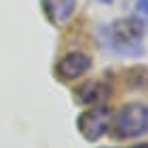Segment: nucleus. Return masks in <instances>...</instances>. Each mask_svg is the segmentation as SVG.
I'll return each instance as SVG.
<instances>
[{
	"label": "nucleus",
	"instance_id": "f257e3e1",
	"mask_svg": "<svg viewBox=\"0 0 148 148\" xmlns=\"http://www.w3.org/2000/svg\"><path fill=\"white\" fill-rule=\"evenodd\" d=\"M146 34V23L142 17H121L104 30L108 47L121 55L138 57L144 53L142 38Z\"/></svg>",
	"mask_w": 148,
	"mask_h": 148
},
{
	"label": "nucleus",
	"instance_id": "f03ea898",
	"mask_svg": "<svg viewBox=\"0 0 148 148\" xmlns=\"http://www.w3.org/2000/svg\"><path fill=\"white\" fill-rule=\"evenodd\" d=\"M110 131L116 140H133L148 133V106L140 102L121 106L112 116Z\"/></svg>",
	"mask_w": 148,
	"mask_h": 148
},
{
	"label": "nucleus",
	"instance_id": "7ed1b4c3",
	"mask_svg": "<svg viewBox=\"0 0 148 148\" xmlns=\"http://www.w3.org/2000/svg\"><path fill=\"white\" fill-rule=\"evenodd\" d=\"M112 125V110L108 106H89L76 119V127L87 142H99Z\"/></svg>",
	"mask_w": 148,
	"mask_h": 148
},
{
	"label": "nucleus",
	"instance_id": "20e7f679",
	"mask_svg": "<svg viewBox=\"0 0 148 148\" xmlns=\"http://www.w3.org/2000/svg\"><path fill=\"white\" fill-rule=\"evenodd\" d=\"M91 70V57L83 51H70L57 62L55 74L62 80H76Z\"/></svg>",
	"mask_w": 148,
	"mask_h": 148
},
{
	"label": "nucleus",
	"instance_id": "39448f33",
	"mask_svg": "<svg viewBox=\"0 0 148 148\" xmlns=\"http://www.w3.org/2000/svg\"><path fill=\"white\" fill-rule=\"evenodd\" d=\"M112 91L102 80H87L76 89V99L85 106H106Z\"/></svg>",
	"mask_w": 148,
	"mask_h": 148
},
{
	"label": "nucleus",
	"instance_id": "423d86ee",
	"mask_svg": "<svg viewBox=\"0 0 148 148\" xmlns=\"http://www.w3.org/2000/svg\"><path fill=\"white\" fill-rule=\"evenodd\" d=\"M76 11V0H42V13L53 25H64Z\"/></svg>",
	"mask_w": 148,
	"mask_h": 148
},
{
	"label": "nucleus",
	"instance_id": "0eeeda50",
	"mask_svg": "<svg viewBox=\"0 0 148 148\" xmlns=\"http://www.w3.org/2000/svg\"><path fill=\"white\" fill-rule=\"evenodd\" d=\"M136 11L140 17H148V0H136Z\"/></svg>",
	"mask_w": 148,
	"mask_h": 148
},
{
	"label": "nucleus",
	"instance_id": "6e6552de",
	"mask_svg": "<svg viewBox=\"0 0 148 148\" xmlns=\"http://www.w3.org/2000/svg\"><path fill=\"white\" fill-rule=\"evenodd\" d=\"M131 148H148V142H144V144H136V146H131Z\"/></svg>",
	"mask_w": 148,
	"mask_h": 148
},
{
	"label": "nucleus",
	"instance_id": "1a4fd4ad",
	"mask_svg": "<svg viewBox=\"0 0 148 148\" xmlns=\"http://www.w3.org/2000/svg\"><path fill=\"white\" fill-rule=\"evenodd\" d=\"M99 2H102V4H112L114 0H99Z\"/></svg>",
	"mask_w": 148,
	"mask_h": 148
},
{
	"label": "nucleus",
	"instance_id": "9d476101",
	"mask_svg": "<svg viewBox=\"0 0 148 148\" xmlns=\"http://www.w3.org/2000/svg\"><path fill=\"white\" fill-rule=\"evenodd\" d=\"M102 148H110V146H102Z\"/></svg>",
	"mask_w": 148,
	"mask_h": 148
}]
</instances>
